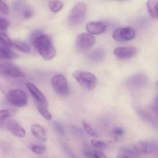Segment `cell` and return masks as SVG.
Returning a JSON list of instances; mask_svg holds the SVG:
<instances>
[{
    "mask_svg": "<svg viewBox=\"0 0 158 158\" xmlns=\"http://www.w3.org/2000/svg\"><path fill=\"white\" fill-rule=\"evenodd\" d=\"M31 132L32 135L41 141L47 140V135L45 128L40 124H32L31 126Z\"/></svg>",
    "mask_w": 158,
    "mask_h": 158,
    "instance_id": "9a60e30c",
    "label": "cell"
},
{
    "mask_svg": "<svg viewBox=\"0 0 158 158\" xmlns=\"http://www.w3.org/2000/svg\"><path fill=\"white\" fill-rule=\"evenodd\" d=\"M51 83L57 95L60 97H65L69 93V84H68L67 79L63 74H56L53 76L51 80Z\"/></svg>",
    "mask_w": 158,
    "mask_h": 158,
    "instance_id": "277c9868",
    "label": "cell"
},
{
    "mask_svg": "<svg viewBox=\"0 0 158 158\" xmlns=\"http://www.w3.org/2000/svg\"><path fill=\"white\" fill-rule=\"evenodd\" d=\"M87 6L83 2L77 3L71 9L68 16V21L71 26H79L84 22L86 15Z\"/></svg>",
    "mask_w": 158,
    "mask_h": 158,
    "instance_id": "3957f363",
    "label": "cell"
},
{
    "mask_svg": "<svg viewBox=\"0 0 158 158\" xmlns=\"http://www.w3.org/2000/svg\"><path fill=\"white\" fill-rule=\"evenodd\" d=\"M17 57H18V55L10 49L0 47V59L1 60H12Z\"/></svg>",
    "mask_w": 158,
    "mask_h": 158,
    "instance_id": "ac0fdd59",
    "label": "cell"
},
{
    "mask_svg": "<svg viewBox=\"0 0 158 158\" xmlns=\"http://www.w3.org/2000/svg\"><path fill=\"white\" fill-rule=\"evenodd\" d=\"M73 76L75 80L87 90H94L97 86V79L92 73L87 71L76 70L73 73Z\"/></svg>",
    "mask_w": 158,
    "mask_h": 158,
    "instance_id": "7a4b0ae2",
    "label": "cell"
},
{
    "mask_svg": "<svg viewBox=\"0 0 158 158\" xmlns=\"http://www.w3.org/2000/svg\"><path fill=\"white\" fill-rule=\"evenodd\" d=\"M137 48L134 46H119L114 50V54L116 57L120 60L131 58L137 53Z\"/></svg>",
    "mask_w": 158,
    "mask_h": 158,
    "instance_id": "4fadbf2b",
    "label": "cell"
},
{
    "mask_svg": "<svg viewBox=\"0 0 158 158\" xmlns=\"http://www.w3.org/2000/svg\"><path fill=\"white\" fill-rule=\"evenodd\" d=\"M37 110H38L39 113L44 117L45 120H48V121L52 120V114H50L48 108H37Z\"/></svg>",
    "mask_w": 158,
    "mask_h": 158,
    "instance_id": "4316f807",
    "label": "cell"
},
{
    "mask_svg": "<svg viewBox=\"0 0 158 158\" xmlns=\"http://www.w3.org/2000/svg\"><path fill=\"white\" fill-rule=\"evenodd\" d=\"M0 76L11 78H23L26 77L24 73L17 66L11 63H0Z\"/></svg>",
    "mask_w": 158,
    "mask_h": 158,
    "instance_id": "ba28073f",
    "label": "cell"
},
{
    "mask_svg": "<svg viewBox=\"0 0 158 158\" xmlns=\"http://www.w3.org/2000/svg\"><path fill=\"white\" fill-rule=\"evenodd\" d=\"M105 55V52L101 49H97L89 55V58L94 61H99L103 58Z\"/></svg>",
    "mask_w": 158,
    "mask_h": 158,
    "instance_id": "603a6c76",
    "label": "cell"
},
{
    "mask_svg": "<svg viewBox=\"0 0 158 158\" xmlns=\"http://www.w3.org/2000/svg\"><path fill=\"white\" fill-rule=\"evenodd\" d=\"M147 8L150 16L153 19L158 17V1L157 0H150L147 2Z\"/></svg>",
    "mask_w": 158,
    "mask_h": 158,
    "instance_id": "2e32d148",
    "label": "cell"
},
{
    "mask_svg": "<svg viewBox=\"0 0 158 158\" xmlns=\"http://www.w3.org/2000/svg\"><path fill=\"white\" fill-rule=\"evenodd\" d=\"M6 127L8 131L11 133L15 137L23 138L26 137V132L24 127L21 126L17 121L14 120H8L6 122Z\"/></svg>",
    "mask_w": 158,
    "mask_h": 158,
    "instance_id": "7c38bea8",
    "label": "cell"
},
{
    "mask_svg": "<svg viewBox=\"0 0 158 158\" xmlns=\"http://www.w3.org/2000/svg\"><path fill=\"white\" fill-rule=\"evenodd\" d=\"M91 145L94 148H97V149L99 150L105 149L107 147V144L106 143V142L100 140H97V139H94V140H91Z\"/></svg>",
    "mask_w": 158,
    "mask_h": 158,
    "instance_id": "484cf974",
    "label": "cell"
},
{
    "mask_svg": "<svg viewBox=\"0 0 158 158\" xmlns=\"http://www.w3.org/2000/svg\"><path fill=\"white\" fill-rule=\"evenodd\" d=\"M9 26H10V23L9 20L0 17V32L7 30Z\"/></svg>",
    "mask_w": 158,
    "mask_h": 158,
    "instance_id": "83f0119b",
    "label": "cell"
},
{
    "mask_svg": "<svg viewBox=\"0 0 158 158\" xmlns=\"http://www.w3.org/2000/svg\"><path fill=\"white\" fill-rule=\"evenodd\" d=\"M63 3L61 1H50L49 2V9L52 12H58L63 9Z\"/></svg>",
    "mask_w": 158,
    "mask_h": 158,
    "instance_id": "7402d4cb",
    "label": "cell"
},
{
    "mask_svg": "<svg viewBox=\"0 0 158 158\" xmlns=\"http://www.w3.org/2000/svg\"><path fill=\"white\" fill-rule=\"evenodd\" d=\"M53 127L59 134H60V135H64V128H63V125H62L60 122L56 121V120L53 121Z\"/></svg>",
    "mask_w": 158,
    "mask_h": 158,
    "instance_id": "f1b7e54d",
    "label": "cell"
},
{
    "mask_svg": "<svg viewBox=\"0 0 158 158\" xmlns=\"http://www.w3.org/2000/svg\"><path fill=\"white\" fill-rule=\"evenodd\" d=\"M6 100L11 104L17 106L23 107L27 104L28 97L27 94L21 89H11L6 94Z\"/></svg>",
    "mask_w": 158,
    "mask_h": 158,
    "instance_id": "5b68a950",
    "label": "cell"
},
{
    "mask_svg": "<svg viewBox=\"0 0 158 158\" xmlns=\"http://www.w3.org/2000/svg\"><path fill=\"white\" fill-rule=\"evenodd\" d=\"M9 12V9L8 5L5 2L0 1V13L3 15H8Z\"/></svg>",
    "mask_w": 158,
    "mask_h": 158,
    "instance_id": "f546056e",
    "label": "cell"
},
{
    "mask_svg": "<svg viewBox=\"0 0 158 158\" xmlns=\"http://www.w3.org/2000/svg\"><path fill=\"white\" fill-rule=\"evenodd\" d=\"M0 47L8 49L12 47V41L4 32H0Z\"/></svg>",
    "mask_w": 158,
    "mask_h": 158,
    "instance_id": "ffe728a7",
    "label": "cell"
},
{
    "mask_svg": "<svg viewBox=\"0 0 158 158\" xmlns=\"http://www.w3.org/2000/svg\"><path fill=\"white\" fill-rule=\"evenodd\" d=\"M23 14V16L24 19H29L33 15V11L32 9H30L29 7H26V9L22 12Z\"/></svg>",
    "mask_w": 158,
    "mask_h": 158,
    "instance_id": "4dcf8cb0",
    "label": "cell"
},
{
    "mask_svg": "<svg viewBox=\"0 0 158 158\" xmlns=\"http://www.w3.org/2000/svg\"><path fill=\"white\" fill-rule=\"evenodd\" d=\"M82 123H83L84 130L86 131V132L87 133L89 136H91V137H97V136H98L97 131L94 129V127H93L91 126V125L89 124V123H88L86 120H83V122H82Z\"/></svg>",
    "mask_w": 158,
    "mask_h": 158,
    "instance_id": "cb8c5ba5",
    "label": "cell"
},
{
    "mask_svg": "<svg viewBox=\"0 0 158 158\" xmlns=\"http://www.w3.org/2000/svg\"><path fill=\"white\" fill-rule=\"evenodd\" d=\"M15 114V111L14 110L3 109L0 110V130L4 127L6 120Z\"/></svg>",
    "mask_w": 158,
    "mask_h": 158,
    "instance_id": "e0dca14e",
    "label": "cell"
},
{
    "mask_svg": "<svg viewBox=\"0 0 158 158\" xmlns=\"http://www.w3.org/2000/svg\"><path fill=\"white\" fill-rule=\"evenodd\" d=\"M30 149L34 154L36 155H43L45 152H46V147L43 145L40 144H33L30 147Z\"/></svg>",
    "mask_w": 158,
    "mask_h": 158,
    "instance_id": "d4e9b609",
    "label": "cell"
},
{
    "mask_svg": "<svg viewBox=\"0 0 158 158\" xmlns=\"http://www.w3.org/2000/svg\"><path fill=\"white\" fill-rule=\"evenodd\" d=\"M12 46L15 49H16L18 51H20L24 53H29L30 52V47L29 45L25 42L19 41V40H16V41L12 42Z\"/></svg>",
    "mask_w": 158,
    "mask_h": 158,
    "instance_id": "d6986e66",
    "label": "cell"
},
{
    "mask_svg": "<svg viewBox=\"0 0 158 158\" xmlns=\"http://www.w3.org/2000/svg\"><path fill=\"white\" fill-rule=\"evenodd\" d=\"M32 40L33 46L45 60H51L56 56V51L50 36L46 34H40Z\"/></svg>",
    "mask_w": 158,
    "mask_h": 158,
    "instance_id": "6da1fadb",
    "label": "cell"
},
{
    "mask_svg": "<svg viewBox=\"0 0 158 158\" xmlns=\"http://www.w3.org/2000/svg\"><path fill=\"white\" fill-rule=\"evenodd\" d=\"M148 79L144 74H137L129 77L126 80V84L128 87L139 89L148 84Z\"/></svg>",
    "mask_w": 158,
    "mask_h": 158,
    "instance_id": "8fae6325",
    "label": "cell"
},
{
    "mask_svg": "<svg viewBox=\"0 0 158 158\" xmlns=\"http://www.w3.org/2000/svg\"><path fill=\"white\" fill-rule=\"evenodd\" d=\"M136 36V31L130 26L118 27L113 33V39L117 42H127L134 40Z\"/></svg>",
    "mask_w": 158,
    "mask_h": 158,
    "instance_id": "52a82bcc",
    "label": "cell"
},
{
    "mask_svg": "<svg viewBox=\"0 0 158 158\" xmlns=\"http://www.w3.org/2000/svg\"><path fill=\"white\" fill-rule=\"evenodd\" d=\"M117 158H133V157H130V156L126 155V154H119L117 156Z\"/></svg>",
    "mask_w": 158,
    "mask_h": 158,
    "instance_id": "d6a6232c",
    "label": "cell"
},
{
    "mask_svg": "<svg viewBox=\"0 0 158 158\" xmlns=\"http://www.w3.org/2000/svg\"><path fill=\"white\" fill-rule=\"evenodd\" d=\"M96 43V38L94 35L86 32L80 33L77 38V46L78 49H88L94 46Z\"/></svg>",
    "mask_w": 158,
    "mask_h": 158,
    "instance_id": "9c48e42d",
    "label": "cell"
},
{
    "mask_svg": "<svg viewBox=\"0 0 158 158\" xmlns=\"http://www.w3.org/2000/svg\"><path fill=\"white\" fill-rule=\"evenodd\" d=\"M156 149V144L149 140H140L134 144L133 151L137 154H151Z\"/></svg>",
    "mask_w": 158,
    "mask_h": 158,
    "instance_id": "30bf717a",
    "label": "cell"
},
{
    "mask_svg": "<svg viewBox=\"0 0 158 158\" xmlns=\"http://www.w3.org/2000/svg\"><path fill=\"white\" fill-rule=\"evenodd\" d=\"M83 154L86 158H106V155L99 151H91L86 149L83 151Z\"/></svg>",
    "mask_w": 158,
    "mask_h": 158,
    "instance_id": "44dd1931",
    "label": "cell"
},
{
    "mask_svg": "<svg viewBox=\"0 0 158 158\" xmlns=\"http://www.w3.org/2000/svg\"><path fill=\"white\" fill-rule=\"evenodd\" d=\"M26 86H27V89L29 92L30 93L31 96L36 103V107L48 108V101L43 92L37 88V86H35L33 83H30V82L26 83Z\"/></svg>",
    "mask_w": 158,
    "mask_h": 158,
    "instance_id": "8992f818",
    "label": "cell"
},
{
    "mask_svg": "<svg viewBox=\"0 0 158 158\" xmlns=\"http://www.w3.org/2000/svg\"><path fill=\"white\" fill-rule=\"evenodd\" d=\"M113 134H114V135H115L116 137H122V136L124 135V131H123L122 128L117 127L115 128V129H114Z\"/></svg>",
    "mask_w": 158,
    "mask_h": 158,
    "instance_id": "1f68e13d",
    "label": "cell"
},
{
    "mask_svg": "<svg viewBox=\"0 0 158 158\" xmlns=\"http://www.w3.org/2000/svg\"><path fill=\"white\" fill-rule=\"evenodd\" d=\"M106 26L103 22L101 21H93L89 22L86 24V29L88 33L91 35H100L106 30Z\"/></svg>",
    "mask_w": 158,
    "mask_h": 158,
    "instance_id": "5bb4252c",
    "label": "cell"
}]
</instances>
